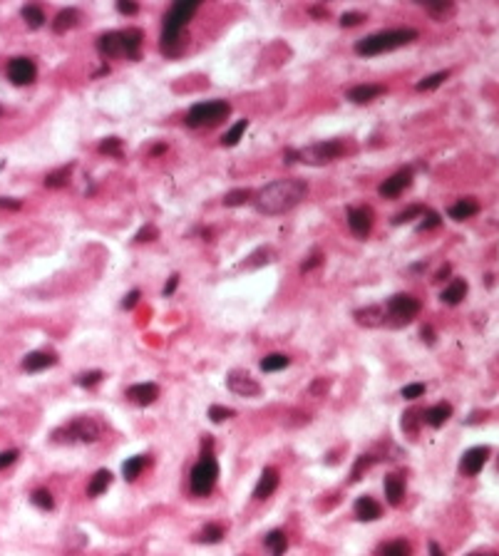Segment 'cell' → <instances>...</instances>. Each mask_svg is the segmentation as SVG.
<instances>
[{
  "label": "cell",
  "instance_id": "cell-1",
  "mask_svg": "<svg viewBox=\"0 0 499 556\" xmlns=\"http://www.w3.org/2000/svg\"><path fill=\"white\" fill-rule=\"evenodd\" d=\"M305 194H308V187L303 179H279L258 191L256 209L268 216L286 214L293 206H298L305 199Z\"/></svg>",
  "mask_w": 499,
  "mask_h": 556
},
{
  "label": "cell",
  "instance_id": "cell-2",
  "mask_svg": "<svg viewBox=\"0 0 499 556\" xmlns=\"http://www.w3.org/2000/svg\"><path fill=\"white\" fill-rule=\"evenodd\" d=\"M199 11V3H187L179 0L169 8V13L164 15V30H162V53L167 58H177L184 50V40H182V30L187 27V23L194 18V13Z\"/></svg>",
  "mask_w": 499,
  "mask_h": 556
},
{
  "label": "cell",
  "instance_id": "cell-3",
  "mask_svg": "<svg viewBox=\"0 0 499 556\" xmlns=\"http://www.w3.org/2000/svg\"><path fill=\"white\" fill-rule=\"evenodd\" d=\"M415 40H417V30H412V27L383 30V32H375V35L358 40L355 53L365 55V58H373V55H383V53H390V50L405 48V45H410V42H415Z\"/></svg>",
  "mask_w": 499,
  "mask_h": 556
},
{
  "label": "cell",
  "instance_id": "cell-4",
  "mask_svg": "<svg viewBox=\"0 0 499 556\" xmlns=\"http://www.w3.org/2000/svg\"><path fill=\"white\" fill-rule=\"evenodd\" d=\"M343 154V144L338 139H328V142H318V144H310L305 149H298V152H286L284 154V162H303V164H313V167H321V164L328 162H336L338 157Z\"/></svg>",
  "mask_w": 499,
  "mask_h": 556
},
{
  "label": "cell",
  "instance_id": "cell-5",
  "mask_svg": "<svg viewBox=\"0 0 499 556\" xmlns=\"http://www.w3.org/2000/svg\"><path fill=\"white\" fill-rule=\"evenodd\" d=\"M232 112V105L224 100H209V102H199L194 105L189 112H187V127L191 129H201V127H214L219 125L221 120H226Z\"/></svg>",
  "mask_w": 499,
  "mask_h": 556
},
{
  "label": "cell",
  "instance_id": "cell-6",
  "mask_svg": "<svg viewBox=\"0 0 499 556\" xmlns=\"http://www.w3.org/2000/svg\"><path fill=\"white\" fill-rule=\"evenodd\" d=\"M216 479H219V462L214 460L211 452H204L201 460L194 465L189 477V487L196 497H209L216 487Z\"/></svg>",
  "mask_w": 499,
  "mask_h": 556
},
{
  "label": "cell",
  "instance_id": "cell-7",
  "mask_svg": "<svg viewBox=\"0 0 499 556\" xmlns=\"http://www.w3.org/2000/svg\"><path fill=\"white\" fill-rule=\"evenodd\" d=\"M420 301L415 296H408V293H398L388 301L385 305V326L390 328H400V326H408L412 320L417 318L420 313Z\"/></svg>",
  "mask_w": 499,
  "mask_h": 556
},
{
  "label": "cell",
  "instance_id": "cell-8",
  "mask_svg": "<svg viewBox=\"0 0 499 556\" xmlns=\"http://www.w3.org/2000/svg\"><path fill=\"white\" fill-rule=\"evenodd\" d=\"M102 435L100 425L92 417H77L70 425L53 432V442L58 445H72V442H97Z\"/></svg>",
  "mask_w": 499,
  "mask_h": 556
},
{
  "label": "cell",
  "instance_id": "cell-9",
  "mask_svg": "<svg viewBox=\"0 0 499 556\" xmlns=\"http://www.w3.org/2000/svg\"><path fill=\"white\" fill-rule=\"evenodd\" d=\"M348 226L355 236L365 239L373 229V209L370 206H350L348 209Z\"/></svg>",
  "mask_w": 499,
  "mask_h": 556
},
{
  "label": "cell",
  "instance_id": "cell-10",
  "mask_svg": "<svg viewBox=\"0 0 499 556\" xmlns=\"http://www.w3.org/2000/svg\"><path fill=\"white\" fill-rule=\"evenodd\" d=\"M226 385H229V390H232V393L241 395V398H256V395H261V385H258L248 373H241V370H234V373H229Z\"/></svg>",
  "mask_w": 499,
  "mask_h": 556
},
{
  "label": "cell",
  "instance_id": "cell-11",
  "mask_svg": "<svg viewBox=\"0 0 499 556\" xmlns=\"http://www.w3.org/2000/svg\"><path fill=\"white\" fill-rule=\"evenodd\" d=\"M8 77L13 84H30L37 77V68L30 58H15L8 65Z\"/></svg>",
  "mask_w": 499,
  "mask_h": 556
},
{
  "label": "cell",
  "instance_id": "cell-12",
  "mask_svg": "<svg viewBox=\"0 0 499 556\" xmlns=\"http://www.w3.org/2000/svg\"><path fill=\"white\" fill-rule=\"evenodd\" d=\"M412 184V169H400L398 174H393L390 179H385L383 184H380V196H385V199H395V196L403 194L408 187Z\"/></svg>",
  "mask_w": 499,
  "mask_h": 556
},
{
  "label": "cell",
  "instance_id": "cell-13",
  "mask_svg": "<svg viewBox=\"0 0 499 556\" xmlns=\"http://www.w3.org/2000/svg\"><path fill=\"white\" fill-rule=\"evenodd\" d=\"M487 457H489V447H472V450L465 452L462 460H460V472L467 474V477H477V474L482 472Z\"/></svg>",
  "mask_w": 499,
  "mask_h": 556
},
{
  "label": "cell",
  "instance_id": "cell-14",
  "mask_svg": "<svg viewBox=\"0 0 499 556\" xmlns=\"http://www.w3.org/2000/svg\"><path fill=\"white\" fill-rule=\"evenodd\" d=\"M276 487H279V469H276V467H266L261 472V479H258L256 489H253V499L263 502V499H268L271 494L276 492Z\"/></svg>",
  "mask_w": 499,
  "mask_h": 556
},
{
  "label": "cell",
  "instance_id": "cell-15",
  "mask_svg": "<svg viewBox=\"0 0 499 556\" xmlns=\"http://www.w3.org/2000/svg\"><path fill=\"white\" fill-rule=\"evenodd\" d=\"M127 398L132 400L134 405H142V407H147V405H152L154 400L159 398V388L154 383H139V385H132L130 390H127Z\"/></svg>",
  "mask_w": 499,
  "mask_h": 556
},
{
  "label": "cell",
  "instance_id": "cell-16",
  "mask_svg": "<svg viewBox=\"0 0 499 556\" xmlns=\"http://www.w3.org/2000/svg\"><path fill=\"white\" fill-rule=\"evenodd\" d=\"M58 362V355L55 353H45V350H35V353H27L25 360H23V370L27 373H40L45 367H53Z\"/></svg>",
  "mask_w": 499,
  "mask_h": 556
},
{
  "label": "cell",
  "instance_id": "cell-17",
  "mask_svg": "<svg viewBox=\"0 0 499 556\" xmlns=\"http://www.w3.org/2000/svg\"><path fill=\"white\" fill-rule=\"evenodd\" d=\"M452 417V405L450 403H437L432 407L422 410V422L430 427H442Z\"/></svg>",
  "mask_w": 499,
  "mask_h": 556
},
{
  "label": "cell",
  "instance_id": "cell-18",
  "mask_svg": "<svg viewBox=\"0 0 499 556\" xmlns=\"http://www.w3.org/2000/svg\"><path fill=\"white\" fill-rule=\"evenodd\" d=\"M383 92H385L383 84H358V87H353L348 92V100L355 102V105H368V102H373Z\"/></svg>",
  "mask_w": 499,
  "mask_h": 556
},
{
  "label": "cell",
  "instance_id": "cell-19",
  "mask_svg": "<svg viewBox=\"0 0 499 556\" xmlns=\"http://www.w3.org/2000/svg\"><path fill=\"white\" fill-rule=\"evenodd\" d=\"M355 320L360 326H368V328L385 326V305H368V308L355 310Z\"/></svg>",
  "mask_w": 499,
  "mask_h": 556
},
{
  "label": "cell",
  "instance_id": "cell-20",
  "mask_svg": "<svg viewBox=\"0 0 499 556\" xmlns=\"http://www.w3.org/2000/svg\"><path fill=\"white\" fill-rule=\"evenodd\" d=\"M97 50L105 58H117V55H125V48H122V32H105L97 40Z\"/></svg>",
  "mask_w": 499,
  "mask_h": 556
},
{
  "label": "cell",
  "instance_id": "cell-21",
  "mask_svg": "<svg viewBox=\"0 0 499 556\" xmlns=\"http://www.w3.org/2000/svg\"><path fill=\"white\" fill-rule=\"evenodd\" d=\"M353 509H355V517L360 522H375V519H380V514H383V507H380L373 497H360Z\"/></svg>",
  "mask_w": 499,
  "mask_h": 556
},
{
  "label": "cell",
  "instance_id": "cell-22",
  "mask_svg": "<svg viewBox=\"0 0 499 556\" xmlns=\"http://www.w3.org/2000/svg\"><path fill=\"white\" fill-rule=\"evenodd\" d=\"M142 30L139 27H130V30H122V48L130 60H139V50H142Z\"/></svg>",
  "mask_w": 499,
  "mask_h": 556
},
{
  "label": "cell",
  "instance_id": "cell-23",
  "mask_svg": "<svg viewBox=\"0 0 499 556\" xmlns=\"http://www.w3.org/2000/svg\"><path fill=\"white\" fill-rule=\"evenodd\" d=\"M385 487V497H388V502L393 504V507H400L403 504V497H405V482L400 474H388L383 482Z\"/></svg>",
  "mask_w": 499,
  "mask_h": 556
},
{
  "label": "cell",
  "instance_id": "cell-24",
  "mask_svg": "<svg viewBox=\"0 0 499 556\" xmlns=\"http://www.w3.org/2000/svg\"><path fill=\"white\" fill-rule=\"evenodd\" d=\"M465 296H467V284H465L462 278H455V281L442 291L440 298H442V303H447V305H457V303H462Z\"/></svg>",
  "mask_w": 499,
  "mask_h": 556
},
{
  "label": "cell",
  "instance_id": "cell-25",
  "mask_svg": "<svg viewBox=\"0 0 499 556\" xmlns=\"http://www.w3.org/2000/svg\"><path fill=\"white\" fill-rule=\"evenodd\" d=\"M479 211V204L474 199H460L457 204L450 206V219L455 221H465L469 219V216H474Z\"/></svg>",
  "mask_w": 499,
  "mask_h": 556
},
{
  "label": "cell",
  "instance_id": "cell-26",
  "mask_svg": "<svg viewBox=\"0 0 499 556\" xmlns=\"http://www.w3.org/2000/svg\"><path fill=\"white\" fill-rule=\"evenodd\" d=\"M410 554H412V549L405 539L385 541V544H380L378 551H375V556H410Z\"/></svg>",
  "mask_w": 499,
  "mask_h": 556
},
{
  "label": "cell",
  "instance_id": "cell-27",
  "mask_svg": "<svg viewBox=\"0 0 499 556\" xmlns=\"http://www.w3.org/2000/svg\"><path fill=\"white\" fill-rule=\"evenodd\" d=\"M147 462H149V457H144V455H137V457H130V460L122 465V474H125V479L127 482H134V479L142 474V469L147 467Z\"/></svg>",
  "mask_w": 499,
  "mask_h": 556
},
{
  "label": "cell",
  "instance_id": "cell-28",
  "mask_svg": "<svg viewBox=\"0 0 499 556\" xmlns=\"http://www.w3.org/2000/svg\"><path fill=\"white\" fill-rule=\"evenodd\" d=\"M263 544H266V549L271 551V556H284L286 549H289V539H286V534L281 529H274L271 534H266Z\"/></svg>",
  "mask_w": 499,
  "mask_h": 556
},
{
  "label": "cell",
  "instance_id": "cell-29",
  "mask_svg": "<svg viewBox=\"0 0 499 556\" xmlns=\"http://www.w3.org/2000/svg\"><path fill=\"white\" fill-rule=\"evenodd\" d=\"M77 20H80V11H75V8H68V11H60L58 13V18L53 20V30L58 32H68L70 27H75L77 25Z\"/></svg>",
  "mask_w": 499,
  "mask_h": 556
},
{
  "label": "cell",
  "instance_id": "cell-30",
  "mask_svg": "<svg viewBox=\"0 0 499 556\" xmlns=\"http://www.w3.org/2000/svg\"><path fill=\"white\" fill-rule=\"evenodd\" d=\"M70 172H72V164H68V167H60V169H55V172H50L48 177H45V187H48V189H63V187H68Z\"/></svg>",
  "mask_w": 499,
  "mask_h": 556
},
{
  "label": "cell",
  "instance_id": "cell-31",
  "mask_svg": "<svg viewBox=\"0 0 499 556\" xmlns=\"http://www.w3.org/2000/svg\"><path fill=\"white\" fill-rule=\"evenodd\" d=\"M112 484V472H107V469H100V472L92 477V482H89L87 487V494L89 497H100V494L107 492V487Z\"/></svg>",
  "mask_w": 499,
  "mask_h": 556
},
{
  "label": "cell",
  "instance_id": "cell-32",
  "mask_svg": "<svg viewBox=\"0 0 499 556\" xmlns=\"http://www.w3.org/2000/svg\"><path fill=\"white\" fill-rule=\"evenodd\" d=\"M291 365V358L284 355V353H271L261 360V370L263 373H276V370H284V367Z\"/></svg>",
  "mask_w": 499,
  "mask_h": 556
},
{
  "label": "cell",
  "instance_id": "cell-33",
  "mask_svg": "<svg viewBox=\"0 0 499 556\" xmlns=\"http://www.w3.org/2000/svg\"><path fill=\"white\" fill-rule=\"evenodd\" d=\"M224 539V526L221 524H206L204 529L196 534V541L199 544H219Z\"/></svg>",
  "mask_w": 499,
  "mask_h": 556
},
{
  "label": "cell",
  "instance_id": "cell-34",
  "mask_svg": "<svg viewBox=\"0 0 499 556\" xmlns=\"http://www.w3.org/2000/svg\"><path fill=\"white\" fill-rule=\"evenodd\" d=\"M23 18H25L27 27H32V30L45 25V13H42L40 6H25L23 8Z\"/></svg>",
  "mask_w": 499,
  "mask_h": 556
},
{
  "label": "cell",
  "instance_id": "cell-35",
  "mask_svg": "<svg viewBox=\"0 0 499 556\" xmlns=\"http://www.w3.org/2000/svg\"><path fill=\"white\" fill-rule=\"evenodd\" d=\"M246 127H248V122H246V120H239L236 125H234L232 129H229V132H226V134H224L221 144H224V147H234V144H239V139H241V137H244Z\"/></svg>",
  "mask_w": 499,
  "mask_h": 556
},
{
  "label": "cell",
  "instance_id": "cell-36",
  "mask_svg": "<svg viewBox=\"0 0 499 556\" xmlns=\"http://www.w3.org/2000/svg\"><path fill=\"white\" fill-rule=\"evenodd\" d=\"M373 465H375V457H370V455L358 457L355 465H353V469H350V482H358V479L362 477V472H368Z\"/></svg>",
  "mask_w": 499,
  "mask_h": 556
},
{
  "label": "cell",
  "instance_id": "cell-37",
  "mask_svg": "<svg viewBox=\"0 0 499 556\" xmlns=\"http://www.w3.org/2000/svg\"><path fill=\"white\" fill-rule=\"evenodd\" d=\"M30 499H32V504H35L37 509H45V512H50V509L55 507V499H53V494H50L48 489H35Z\"/></svg>",
  "mask_w": 499,
  "mask_h": 556
},
{
  "label": "cell",
  "instance_id": "cell-38",
  "mask_svg": "<svg viewBox=\"0 0 499 556\" xmlns=\"http://www.w3.org/2000/svg\"><path fill=\"white\" fill-rule=\"evenodd\" d=\"M450 77V72H435V75H430V77H425L422 80V82H417V89H420V92H430V89H435V87H440L442 82H445V80Z\"/></svg>",
  "mask_w": 499,
  "mask_h": 556
},
{
  "label": "cell",
  "instance_id": "cell-39",
  "mask_svg": "<svg viewBox=\"0 0 499 556\" xmlns=\"http://www.w3.org/2000/svg\"><path fill=\"white\" fill-rule=\"evenodd\" d=\"M422 410H410V412H405L403 415V430L405 432H412V435H415L417 432V425H420L422 422Z\"/></svg>",
  "mask_w": 499,
  "mask_h": 556
},
{
  "label": "cell",
  "instance_id": "cell-40",
  "mask_svg": "<svg viewBox=\"0 0 499 556\" xmlns=\"http://www.w3.org/2000/svg\"><path fill=\"white\" fill-rule=\"evenodd\" d=\"M248 199H251V191L236 189V191H229V194L224 196V204L226 206H241V204H246Z\"/></svg>",
  "mask_w": 499,
  "mask_h": 556
},
{
  "label": "cell",
  "instance_id": "cell-41",
  "mask_svg": "<svg viewBox=\"0 0 499 556\" xmlns=\"http://www.w3.org/2000/svg\"><path fill=\"white\" fill-rule=\"evenodd\" d=\"M102 378H105L102 370H89V373L77 375V385H82V388H95L97 383H102Z\"/></svg>",
  "mask_w": 499,
  "mask_h": 556
},
{
  "label": "cell",
  "instance_id": "cell-42",
  "mask_svg": "<svg viewBox=\"0 0 499 556\" xmlns=\"http://www.w3.org/2000/svg\"><path fill=\"white\" fill-rule=\"evenodd\" d=\"M422 214H425V209H422V206H417V204H415V206H408V209L400 211V214L395 216L393 224H395V226L408 224V221H412V219H415V216H422Z\"/></svg>",
  "mask_w": 499,
  "mask_h": 556
},
{
  "label": "cell",
  "instance_id": "cell-43",
  "mask_svg": "<svg viewBox=\"0 0 499 556\" xmlns=\"http://www.w3.org/2000/svg\"><path fill=\"white\" fill-rule=\"evenodd\" d=\"M100 152L102 154H110V157H122V139L117 137H110L105 142L100 144Z\"/></svg>",
  "mask_w": 499,
  "mask_h": 556
},
{
  "label": "cell",
  "instance_id": "cell-44",
  "mask_svg": "<svg viewBox=\"0 0 499 556\" xmlns=\"http://www.w3.org/2000/svg\"><path fill=\"white\" fill-rule=\"evenodd\" d=\"M209 417H211V422H224V420H229V417H234V410L232 407H221V405H211Z\"/></svg>",
  "mask_w": 499,
  "mask_h": 556
},
{
  "label": "cell",
  "instance_id": "cell-45",
  "mask_svg": "<svg viewBox=\"0 0 499 556\" xmlns=\"http://www.w3.org/2000/svg\"><path fill=\"white\" fill-rule=\"evenodd\" d=\"M425 390L427 388L422 383H412V385H405L400 395H403L405 400H417V398H422V395H425Z\"/></svg>",
  "mask_w": 499,
  "mask_h": 556
},
{
  "label": "cell",
  "instance_id": "cell-46",
  "mask_svg": "<svg viewBox=\"0 0 499 556\" xmlns=\"http://www.w3.org/2000/svg\"><path fill=\"white\" fill-rule=\"evenodd\" d=\"M442 224L440 214L437 211H425L422 214V224H420V231H430V229H437V226Z\"/></svg>",
  "mask_w": 499,
  "mask_h": 556
},
{
  "label": "cell",
  "instance_id": "cell-47",
  "mask_svg": "<svg viewBox=\"0 0 499 556\" xmlns=\"http://www.w3.org/2000/svg\"><path fill=\"white\" fill-rule=\"evenodd\" d=\"M157 234H159V231L154 229V226H144V229L139 231L137 236H134V241H137V244H144V241H154V239H157Z\"/></svg>",
  "mask_w": 499,
  "mask_h": 556
},
{
  "label": "cell",
  "instance_id": "cell-48",
  "mask_svg": "<svg viewBox=\"0 0 499 556\" xmlns=\"http://www.w3.org/2000/svg\"><path fill=\"white\" fill-rule=\"evenodd\" d=\"M425 11L432 13V15H445V13L452 11V3H427Z\"/></svg>",
  "mask_w": 499,
  "mask_h": 556
},
{
  "label": "cell",
  "instance_id": "cell-49",
  "mask_svg": "<svg viewBox=\"0 0 499 556\" xmlns=\"http://www.w3.org/2000/svg\"><path fill=\"white\" fill-rule=\"evenodd\" d=\"M365 20V15L362 13H346V15L341 18V25L343 27H353V25H358V23H362Z\"/></svg>",
  "mask_w": 499,
  "mask_h": 556
},
{
  "label": "cell",
  "instance_id": "cell-50",
  "mask_svg": "<svg viewBox=\"0 0 499 556\" xmlns=\"http://www.w3.org/2000/svg\"><path fill=\"white\" fill-rule=\"evenodd\" d=\"M117 11H120L122 15H134V13L139 11V6L137 3H130V0H120V3H117Z\"/></svg>",
  "mask_w": 499,
  "mask_h": 556
},
{
  "label": "cell",
  "instance_id": "cell-51",
  "mask_svg": "<svg viewBox=\"0 0 499 556\" xmlns=\"http://www.w3.org/2000/svg\"><path fill=\"white\" fill-rule=\"evenodd\" d=\"M18 460V450H8V452H0V469L11 467L13 462Z\"/></svg>",
  "mask_w": 499,
  "mask_h": 556
},
{
  "label": "cell",
  "instance_id": "cell-52",
  "mask_svg": "<svg viewBox=\"0 0 499 556\" xmlns=\"http://www.w3.org/2000/svg\"><path fill=\"white\" fill-rule=\"evenodd\" d=\"M323 263V253H313V256L308 258V261L303 263V266H301V271L303 273H308V271H313V268H318Z\"/></svg>",
  "mask_w": 499,
  "mask_h": 556
},
{
  "label": "cell",
  "instance_id": "cell-53",
  "mask_svg": "<svg viewBox=\"0 0 499 556\" xmlns=\"http://www.w3.org/2000/svg\"><path fill=\"white\" fill-rule=\"evenodd\" d=\"M139 298H142V293H139V291H132V293H127L125 301H122V308H134V305L139 303Z\"/></svg>",
  "mask_w": 499,
  "mask_h": 556
},
{
  "label": "cell",
  "instance_id": "cell-54",
  "mask_svg": "<svg viewBox=\"0 0 499 556\" xmlns=\"http://www.w3.org/2000/svg\"><path fill=\"white\" fill-rule=\"evenodd\" d=\"M420 336H422V341H427V343H430V346H432V343H435V333H432V328H430V326L422 328Z\"/></svg>",
  "mask_w": 499,
  "mask_h": 556
},
{
  "label": "cell",
  "instance_id": "cell-55",
  "mask_svg": "<svg viewBox=\"0 0 499 556\" xmlns=\"http://www.w3.org/2000/svg\"><path fill=\"white\" fill-rule=\"evenodd\" d=\"M177 284H179V276H172V278H169L167 289H164V296H172V293H174V289H177Z\"/></svg>",
  "mask_w": 499,
  "mask_h": 556
},
{
  "label": "cell",
  "instance_id": "cell-56",
  "mask_svg": "<svg viewBox=\"0 0 499 556\" xmlns=\"http://www.w3.org/2000/svg\"><path fill=\"white\" fill-rule=\"evenodd\" d=\"M310 15H315V18H328V8L313 6V8H310Z\"/></svg>",
  "mask_w": 499,
  "mask_h": 556
},
{
  "label": "cell",
  "instance_id": "cell-57",
  "mask_svg": "<svg viewBox=\"0 0 499 556\" xmlns=\"http://www.w3.org/2000/svg\"><path fill=\"white\" fill-rule=\"evenodd\" d=\"M0 206H8V209H20V201H15V199H3V196H0Z\"/></svg>",
  "mask_w": 499,
  "mask_h": 556
},
{
  "label": "cell",
  "instance_id": "cell-58",
  "mask_svg": "<svg viewBox=\"0 0 499 556\" xmlns=\"http://www.w3.org/2000/svg\"><path fill=\"white\" fill-rule=\"evenodd\" d=\"M430 556H445V554H442V549H440V544H437V541H430Z\"/></svg>",
  "mask_w": 499,
  "mask_h": 556
},
{
  "label": "cell",
  "instance_id": "cell-59",
  "mask_svg": "<svg viewBox=\"0 0 499 556\" xmlns=\"http://www.w3.org/2000/svg\"><path fill=\"white\" fill-rule=\"evenodd\" d=\"M445 276H450V266H445L440 273H437V281H442V278H445Z\"/></svg>",
  "mask_w": 499,
  "mask_h": 556
},
{
  "label": "cell",
  "instance_id": "cell-60",
  "mask_svg": "<svg viewBox=\"0 0 499 556\" xmlns=\"http://www.w3.org/2000/svg\"><path fill=\"white\" fill-rule=\"evenodd\" d=\"M467 556H497L494 551H474V554H467Z\"/></svg>",
  "mask_w": 499,
  "mask_h": 556
},
{
  "label": "cell",
  "instance_id": "cell-61",
  "mask_svg": "<svg viewBox=\"0 0 499 556\" xmlns=\"http://www.w3.org/2000/svg\"><path fill=\"white\" fill-rule=\"evenodd\" d=\"M0 115H3V107H0Z\"/></svg>",
  "mask_w": 499,
  "mask_h": 556
}]
</instances>
